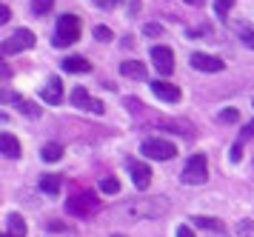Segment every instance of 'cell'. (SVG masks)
<instances>
[{
    "instance_id": "6da1fadb",
    "label": "cell",
    "mask_w": 254,
    "mask_h": 237,
    "mask_svg": "<svg viewBox=\"0 0 254 237\" xmlns=\"http://www.w3.org/2000/svg\"><path fill=\"white\" fill-rule=\"evenodd\" d=\"M123 217L128 220H140V217H146V220H154V217H163L169 215V200L166 197H134V200H126L123 206Z\"/></svg>"
},
{
    "instance_id": "7a4b0ae2",
    "label": "cell",
    "mask_w": 254,
    "mask_h": 237,
    "mask_svg": "<svg viewBox=\"0 0 254 237\" xmlns=\"http://www.w3.org/2000/svg\"><path fill=\"white\" fill-rule=\"evenodd\" d=\"M80 17L77 14H63L55 26V46L63 49V46H71L77 37H80Z\"/></svg>"
},
{
    "instance_id": "3957f363",
    "label": "cell",
    "mask_w": 254,
    "mask_h": 237,
    "mask_svg": "<svg viewBox=\"0 0 254 237\" xmlns=\"http://www.w3.org/2000/svg\"><path fill=\"white\" fill-rule=\"evenodd\" d=\"M140 152H143L146 160H172L177 155V146L166 137H146L140 143Z\"/></svg>"
},
{
    "instance_id": "277c9868",
    "label": "cell",
    "mask_w": 254,
    "mask_h": 237,
    "mask_svg": "<svg viewBox=\"0 0 254 237\" xmlns=\"http://www.w3.org/2000/svg\"><path fill=\"white\" fill-rule=\"evenodd\" d=\"M180 180H183L186 186H203V183L208 180V160H206V155H191L189 163H186L183 174H180Z\"/></svg>"
},
{
    "instance_id": "5b68a950",
    "label": "cell",
    "mask_w": 254,
    "mask_h": 237,
    "mask_svg": "<svg viewBox=\"0 0 254 237\" xmlns=\"http://www.w3.org/2000/svg\"><path fill=\"white\" fill-rule=\"evenodd\" d=\"M66 209H69V215H74V217H89V215H94V212L100 209V203H97L94 192L83 189V192H74V194H71Z\"/></svg>"
},
{
    "instance_id": "8992f818",
    "label": "cell",
    "mask_w": 254,
    "mask_h": 237,
    "mask_svg": "<svg viewBox=\"0 0 254 237\" xmlns=\"http://www.w3.org/2000/svg\"><path fill=\"white\" fill-rule=\"evenodd\" d=\"M32 46H35V34L29 32V29H17L12 37L3 40V55H17V52H26Z\"/></svg>"
},
{
    "instance_id": "52a82bcc",
    "label": "cell",
    "mask_w": 254,
    "mask_h": 237,
    "mask_svg": "<svg viewBox=\"0 0 254 237\" xmlns=\"http://www.w3.org/2000/svg\"><path fill=\"white\" fill-rule=\"evenodd\" d=\"M151 63L160 75H172L174 72V52L169 46H154L151 49Z\"/></svg>"
},
{
    "instance_id": "ba28073f",
    "label": "cell",
    "mask_w": 254,
    "mask_h": 237,
    "mask_svg": "<svg viewBox=\"0 0 254 237\" xmlns=\"http://www.w3.org/2000/svg\"><path fill=\"white\" fill-rule=\"evenodd\" d=\"M191 69H197V72H206V75H217V72H223L226 66H223V60H220V57L194 52V55H191Z\"/></svg>"
},
{
    "instance_id": "9c48e42d",
    "label": "cell",
    "mask_w": 254,
    "mask_h": 237,
    "mask_svg": "<svg viewBox=\"0 0 254 237\" xmlns=\"http://www.w3.org/2000/svg\"><path fill=\"white\" fill-rule=\"evenodd\" d=\"M126 166L128 171H131V180H134V186H137L140 192H146L149 189V183H151V169L146 166V163H140V160H126Z\"/></svg>"
},
{
    "instance_id": "30bf717a",
    "label": "cell",
    "mask_w": 254,
    "mask_h": 237,
    "mask_svg": "<svg viewBox=\"0 0 254 237\" xmlns=\"http://www.w3.org/2000/svg\"><path fill=\"white\" fill-rule=\"evenodd\" d=\"M71 103L77 106V109H89V112H94V114H103L106 112V106L100 100H94L89 91L83 89V86H77V89L71 91Z\"/></svg>"
},
{
    "instance_id": "8fae6325",
    "label": "cell",
    "mask_w": 254,
    "mask_h": 237,
    "mask_svg": "<svg viewBox=\"0 0 254 237\" xmlns=\"http://www.w3.org/2000/svg\"><path fill=\"white\" fill-rule=\"evenodd\" d=\"M151 91L166 103H180V89L172 86V83H166V80H154V83H151Z\"/></svg>"
},
{
    "instance_id": "7c38bea8",
    "label": "cell",
    "mask_w": 254,
    "mask_h": 237,
    "mask_svg": "<svg viewBox=\"0 0 254 237\" xmlns=\"http://www.w3.org/2000/svg\"><path fill=\"white\" fill-rule=\"evenodd\" d=\"M40 97L46 103H52V106L63 103V83H60V78H49V83L43 86V91H40Z\"/></svg>"
},
{
    "instance_id": "4fadbf2b",
    "label": "cell",
    "mask_w": 254,
    "mask_h": 237,
    "mask_svg": "<svg viewBox=\"0 0 254 237\" xmlns=\"http://www.w3.org/2000/svg\"><path fill=\"white\" fill-rule=\"evenodd\" d=\"M0 152H3V158L17 160L20 158V143H17V137L9 135V132H3V135H0Z\"/></svg>"
},
{
    "instance_id": "5bb4252c",
    "label": "cell",
    "mask_w": 254,
    "mask_h": 237,
    "mask_svg": "<svg viewBox=\"0 0 254 237\" xmlns=\"http://www.w3.org/2000/svg\"><path fill=\"white\" fill-rule=\"evenodd\" d=\"M120 75L128 80H146V69L137 60H126V63H120Z\"/></svg>"
},
{
    "instance_id": "9a60e30c",
    "label": "cell",
    "mask_w": 254,
    "mask_h": 237,
    "mask_svg": "<svg viewBox=\"0 0 254 237\" xmlns=\"http://www.w3.org/2000/svg\"><path fill=\"white\" fill-rule=\"evenodd\" d=\"M63 69L71 72V75H86V72H92V63L86 57H66L63 60Z\"/></svg>"
},
{
    "instance_id": "2e32d148",
    "label": "cell",
    "mask_w": 254,
    "mask_h": 237,
    "mask_svg": "<svg viewBox=\"0 0 254 237\" xmlns=\"http://www.w3.org/2000/svg\"><path fill=\"white\" fill-rule=\"evenodd\" d=\"M6 232H3V237H26V223L20 215H9V220H6Z\"/></svg>"
},
{
    "instance_id": "e0dca14e",
    "label": "cell",
    "mask_w": 254,
    "mask_h": 237,
    "mask_svg": "<svg viewBox=\"0 0 254 237\" xmlns=\"http://www.w3.org/2000/svg\"><path fill=\"white\" fill-rule=\"evenodd\" d=\"M231 29L237 32V37H240V40H243L246 46H249V49H254V29L249 26V23L237 20V23H231Z\"/></svg>"
},
{
    "instance_id": "ac0fdd59",
    "label": "cell",
    "mask_w": 254,
    "mask_h": 237,
    "mask_svg": "<svg viewBox=\"0 0 254 237\" xmlns=\"http://www.w3.org/2000/svg\"><path fill=\"white\" fill-rule=\"evenodd\" d=\"M191 223L197 229H206V232H226L223 220H217V217H191Z\"/></svg>"
},
{
    "instance_id": "d6986e66",
    "label": "cell",
    "mask_w": 254,
    "mask_h": 237,
    "mask_svg": "<svg viewBox=\"0 0 254 237\" xmlns=\"http://www.w3.org/2000/svg\"><path fill=\"white\" fill-rule=\"evenodd\" d=\"M40 158L46 160V163H58V160L63 158V146H60V143H46L43 152H40Z\"/></svg>"
},
{
    "instance_id": "ffe728a7",
    "label": "cell",
    "mask_w": 254,
    "mask_h": 237,
    "mask_svg": "<svg viewBox=\"0 0 254 237\" xmlns=\"http://www.w3.org/2000/svg\"><path fill=\"white\" fill-rule=\"evenodd\" d=\"M40 192L43 194H58L60 192V177H40Z\"/></svg>"
},
{
    "instance_id": "44dd1931",
    "label": "cell",
    "mask_w": 254,
    "mask_h": 237,
    "mask_svg": "<svg viewBox=\"0 0 254 237\" xmlns=\"http://www.w3.org/2000/svg\"><path fill=\"white\" fill-rule=\"evenodd\" d=\"M234 232H237V237H254V220H240Z\"/></svg>"
},
{
    "instance_id": "7402d4cb",
    "label": "cell",
    "mask_w": 254,
    "mask_h": 237,
    "mask_svg": "<svg viewBox=\"0 0 254 237\" xmlns=\"http://www.w3.org/2000/svg\"><path fill=\"white\" fill-rule=\"evenodd\" d=\"M217 120L220 123H237V120H240V112H237V109H223V112L217 114Z\"/></svg>"
},
{
    "instance_id": "603a6c76",
    "label": "cell",
    "mask_w": 254,
    "mask_h": 237,
    "mask_svg": "<svg viewBox=\"0 0 254 237\" xmlns=\"http://www.w3.org/2000/svg\"><path fill=\"white\" fill-rule=\"evenodd\" d=\"M100 192H103V194H117V192H120V180H115V177H106V180L100 183Z\"/></svg>"
},
{
    "instance_id": "cb8c5ba5",
    "label": "cell",
    "mask_w": 254,
    "mask_h": 237,
    "mask_svg": "<svg viewBox=\"0 0 254 237\" xmlns=\"http://www.w3.org/2000/svg\"><path fill=\"white\" fill-rule=\"evenodd\" d=\"M52 6H55V0H32V11L35 14H46V11H52Z\"/></svg>"
},
{
    "instance_id": "d4e9b609",
    "label": "cell",
    "mask_w": 254,
    "mask_h": 237,
    "mask_svg": "<svg viewBox=\"0 0 254 237\" xmlns=\"http://www.w3.org/2000/svg\"><path fill=\"white\" fill-rule=\"evenodd\" d=\"M115 34H112V29H106V26H94V40H103V43H109Z\"/></svg>"
},
{
    "instance_id": "484cf974",
    "label": "cell",
    "mask_w": 254,
    "mask_h": 237,
    "mask_svg": "<svg viewBox=\"0 0 254 237\" xmlns=\"http://www.w3.org/2000/svg\"><path fill=\"white\" fill-rule=\"evenodd\" d=\"M231 6H234V0H214V9H217V14H220V17H226Z\"/></svg>"
},
{
    "instance_id": "4316f807",
    "label": "cell",
    "mask_w": 254,
    "mask_h": 237,
    "mask_svg": "<svg viewBox=\"0 0 254 237\" xmlns=\"http://www.w3.org/2000/svg\"><path fill=\"white\" fill-rule=\"evenodd\" d=\"M252 137H254V120L243 126V132H240V137H237V143H246V140H252Z\"/></svg>"
},
{
    "instance_id": "83f0119b",
    "label": "cell",
    "mask_w": 254,
    "mask_h": 237,
    "mask_svg": "<svg viewBox=\"0 0 254 237\" xmlns=\"http://www.w3.org/2000/svg\"><path fill=\"white\" fill-rule=\"evenodd\" d=\"M94 6H100V9H115L117 3H123V0H92Z\"/></svg>"
},
{
    "instance_id": "f1b7e54d",
    "label": "cell",
    "mask_w": 254,
    "mask_h": 237,
    "mask_svg": "<svg viewBox=\"0 0 254 237\" xmlns=\"http://www.w3.org/2000/svg\"><path fill=\"white\" fill-rule=\"evenodd\" d=\"M143 32L149 34V37H157V34L163 32V26H157V23H149V26H146V29H143Z\"/></svg>"
},
{
    "instance_id": "f546056e",
    "label": "cell",
    "mask_w": 254,
    "mask_h": 237,
    "mask_svg": "<svg viewBox=\"0 0 254 237\" xmlns=\"http://www.w3.org/2000/svg\"><path fill=\"white\" fill-rule=\"evenodd\" d=\"M9 17H12V9L9 6H0V23H9Z\"/></svg>"
},
{
    "instance_id": "4dcf8cb0",
    "label": "cell",
    "mask_w": 254,
    "mask_h": 237,
    "mask_svg": "<svg viewBox=\"0 0 254 237\" xmlns=\"http://www.w3.org/2000/svg\"><path fill=\"white\" fill-rule=\"evenodd\" d=\"M240 155H243V143H237V146H231V160H234V163L240 160Z\"/></svg>"
},
{
    "instance_id": "1f68e13d",
    "label": "cell",
    "mask_w": 254,
    "mask_h": 237,
    "mask_svg": "<svg viewBox=\"0 0 254 237\" xmlns=\"http://www.w3.org/2000/svg\"><path fill=\"white\" fill-rule=\"evenodd\" d=\"M177 237H194V232H191L189 226H180L177 229Z\"/></svg>"
},
{
    "instance_id": "d6a6232c",
    "label": "cell",
    "mask_w": 254,
    "mask_h": 237,
    "mask_svg": "<svg viewBox=\"0 0 254 237\" xmlns=\"http://www.w3.org/2000/svg\"><path fill=\"white\" fill-rule=\"evenodd\" d=\"M186 3H189V6H203L206 0H186Z\"/></svg>"
},
{
    "instance_id": "836d02e7",
    "label": "cell",
    "mask_w": 254,
    "mask_h": 237,
    "mask_svg": "<svg viewBox=\"0 0 254 237\" xmlns=\"http://www.w3.org/2000/svg\"><path fill=\"white\" fill-rule=\"evenodd\" d=\"M115 237H120V235H115Z\"/></svg>"
},
{
    "instance_id": "e575fe53",
    "label": "cell",
    "mask_w": 254,
    "mask_h": 237,
    "mask_svg": "<svg viewBox=\"0 0 254 237\" xmlns=\"http://www.w3.org/2000/svg\"><path fill=\"white\" fill-rule=\"evenodd\" d=\"M252 106H254V100H252Z\"/></svg>"
}]
</instances>
